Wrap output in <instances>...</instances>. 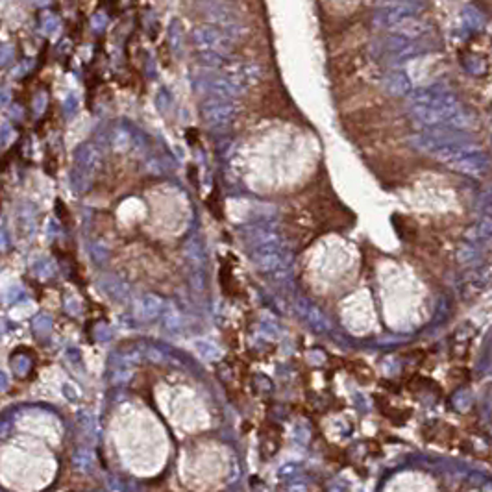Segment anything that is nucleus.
I'll use <instances>...</instances> for the list:
<instances>
[{
    "instance_id": "obj_1",
    "label": "nucleus",
    "mask_w": 492,
    "mask_h": 492,
    "mask_svg": "<svg viewBox=\"0 0 492 492\" xmlns=\"http://www.w3.org/2000/svg\"><path fill=\"white\" fill-rule=\"evenodd\" d=\"M409 102L413 117L426 126L463 130L470 128L474 122L470 111L461 104L455 95L443 88L416 89Z\"/></svg>"
},
{
    "instance_id": "obj_2",
    "label": "nucleus",
    "mask_w": 492,
    "mask_h": 492,
    "mask_svg": "<svg viewBox=\"0 0 492 492\" xmlns=\"http://www.w3.org/2000/svg\"><path fill=\"white\" fill-rule=\"evenodd\" d=\"M416 145L463 174L483 176L489 170L487 154L474 145L461 142L457 137L446 131L426 133L416 139Z\"/></svg>"
},
{
    "instance_id": "obj_3",
    "label": "nucleus",
    "mask_w": 492,
    "mask_h": 492,
    "mask_svg": "<svg viewBox=\"0 0 492 492\" xmlns=\"http://www.w3.org/2000/svg\"><path fill=\"white\" fill-rule=\"evenodd\" d=\"M426 4L424 0H398V2H382L374 13V24L385 30H391L394 24L407 17L420 15Z\"/></svg>"
},
{
    "instance_id": "obj_4",
    "label": "nucleus",
    "mask_w": 492,
    "mask_h": 492,
    "mask_svg": "<svg viewBox=\"0 0 492 492\" xmlns=\"http://www.w3.org/2000/svg\"><path fill=\"white\" fill-rule=\"evenodd\" d=\"M192 41L198 49L204 52H219V54H228L231 50L230 35H226L220 28L217 26H197L192 30Z\"/></svg>"
},
{
    "instance_id": "obj_5",
    "label": "nucleus",
    "mask_w": 492,
    "mask_h": 492,
    "mask_svg": "<svg viewBox=\"0 0 492 492\" xmlns=\"http://www.w3.org/2000/svg\"><path fill=\"white\" fill-rule=\"evenodd\" d=\"M206 13H208L209 21L213 22V26L220 28L226 35H230V38H241L243 33H245V24H243L236 11L228 8V6H209Z\"/></svg>"
},
{
    "instance_id": "obj_6",
    "label": "nucleus",
    "mask_w": 492,
    "mask_h": 492,
    "mask_svg": "<svg viewBox=\"0 0 492 492\" xmlns=\"http://www.w3.org/2000/svg\"><path fill=\"white\" fill-rule=\"evenodd\" d=\"M429 30H432V24H429L426 19H422L420 15L407 17V19L400 21L398 24H394V26L391 28V32H393L394 35L411 39V41L424 38L426 33H429Z\"/></svg>"
},
{
    "instance_id": "obj_7",
    "label": "nucleus",
    "mask_w": 492,
    "mask_h": 492,
    "mask_svg": "<svg viewBox=\"0 0 492 492\" xmlns=\"http://www.w3.org/2000/svg\"><path fill=\"white\" fill-rule=\"evenodd\" d=\"M236 115V108L226 100H211L204 106V117L211 124H224Z\"/></svg>"
},
{
    "instance_id": "obj_8",
    "label": "nucleus",
    "mask_w": 492,
    "mask_h": 492,
    "mask_svg": "<svg viewBox=\"0 0 492 492\" xmlns=\"http://www.w3.org/2000/svg\"><path fill=\"white\" fill-rule=\"evenodd\" d=\"M383 85L387 89V93L394 95V97H404L411 91L409 76L402 71L388 72L385 80H383Z\"/></svg>"
},
{
    "instance_id": "obj_9",
    "label": "nucleus",
    "mask_w": 492,
    "mask_h": 492,
    "mask_svg": "<svg viewBox=\"0 0 492 492\" xmlns=\"http://www.w3.org/2000/svg\"><path fill=\"white\" fill-rule=\"evenodd\" d=\"M463 22H465L466 28H470V30H482L483 26H485V17H483V13L479 10H476V8H472V6H465L463 8Z\"/></svg>"
},
{
    "instance_id": "obj_10",
    "label": "nucleus",
    "mask_w": 492,
    "mask_h": 492,
    "mask_svg": "<svg viewBox=\"0 0 492 492\" xmlns=\"http://www.w3.org/2000/svg\"><path fill=\"white\" fill-rule=\"evenodd\" d=\"M169 38H170V44H172V49L180 50L181 49V30H180V24H178L176 21L170 22Z\"/></svg>"
},
{
    "instance_id": "obj_11",
    "label": "nucleus",
    "mask_w": 492,
    "mask_h": 492,
    "mask_svg": "<svg viewBox=\"0 0 492 492\" xmlns=\"http://www.w3.org/2000/svg\"><path fill=\"white\" fill-rule=\"evenodd\" d=\"M58 26H60V21H58L54 15H44L43 19H41V30H43V33H47V35L54 33L56 30H58Z\"/></svg>"
},
{
    "instance_id": "obj_12",
    "label": "nucleus",
    "mask_w": 492,
    "mask_h": 492,
    "mask_svg": "<svg viewBox=\"0 0 492 492\" xmlns=\"http://www.w3.org/2000/svg\"><path fill=\"white\" fill-rule=\"evenodd\" d=\"M108 24V19H106L104 13H97V15L91 19V26H93L95 32H102Z\"/></svg>"
},
{
    "instance_id": "obj_13",
    "label": "nucleus",
    "mask_w": 492,
    "mask_h": 492,
    "mask_svg": "<svg viewBox=\"0 0 492 492\" xmlns=\"http://www.w3.org/2000/svg\"><path fill=\"white\" fill-rule=\"evenodd\" d=\"M10 58H13V47H10V44H4L2 47V61H4V65L8 63V60Z\"/></svg>"
},
{
    "instance_id": "obj_14",
    "label": "nucleus",
    "mask_w": 492,
    "mask_h": 492,
    "mask_svg": "<svg viewBox=\"0 0 492 492\" xmlns=\"http://www.w3.org/2000/svg\"><path fill=\"white\" fill-rule=\"evenodd\" d=\"M379 2H398V0H379Z\"/></svg>"
}]
</instances>
